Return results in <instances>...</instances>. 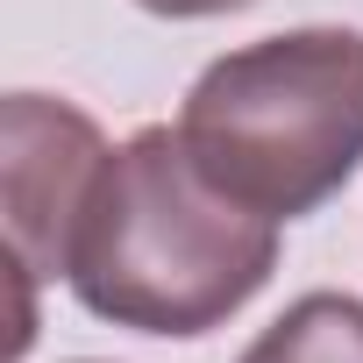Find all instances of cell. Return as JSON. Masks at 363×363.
<instances>
[{
  "label": "cell",
  "mask_w": 363,
  "mask_h": 363,
  "mask_svg": "<svg viewBox=\"0 0 363 363\" xmlns=\"http://www.w3.org/2000/svg\"><path fill=\"white\" fill-rule=\"evenodd\" d=\"M278 228L221 193L178 128H135L93 178L65 285L107 328L193 342L271 285Z\"/></svg>",
  "instance_id": "6da1fadb"
},
{
  "label": "cell",
  "mask_w": 363,
  "mask_h": 363,
  "mask_svg": "<svg viewBox=\"0 0 363 363\" xmlns=\"http://www.w3.org/2000/svg\"><path fill=\"white\" fill-rule=\"evenodd\" d=\"M178 135L221 193L306 221L363 171V29H285L214 57Z\"/></svg>",
  "instance_id": "7a4b0ae2"
},
{
  "label": "cell",
  "mask_w": 363,
  "mask_h": 363,
  "mask_svg": "<svg viewBox=\"0 0 363 363\" xmlns=\"http://www.w3.org/2000/svg\"><path fill=\"white\" fill-rule=\"evenodd\" d=\"M143 15H164V22H207V15H235L250 0H135Z\"/></svg>",
  "instance_id": "5b68a950"
},
{
  "label": "cell",
  "mask_w": 363,
  "mask_h": 363,
  "mask_svg": "<svg viewBox=\"0 0 363 363\" xmlns=\"http://www.w3.org/2000/svg\"><path fill=\"white\" fill-rule=\"evenodd\" d=\"M235 363H363V299L356 292H306Z\"/></svg>",
  "instance_id": "277c9868"
},
{
  "label": "cell",
  "mask_w": 363,
  "mask_h": 363,
  "mask_svg": "<svg viewBox=\"0 0 363 363\" xmlns=\"http://www.w3.org/2000/svg\"><path fill=\"white\" fill-rule=\"evenodd\" d=\"M107 135L93 114L50 93H8L0 107V193H8V250L29 278H65L79 214L107 164Z\"/></svg>",
  "instance_id": "3957f363"
}]
</instances>
